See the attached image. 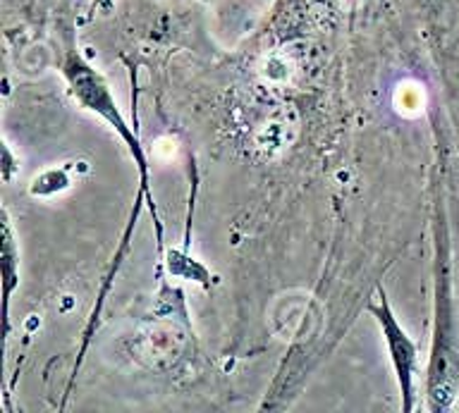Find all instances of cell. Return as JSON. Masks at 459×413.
Here are the masks:
<instances>
[{"mask_svg":"<svg viewBox=\"0 0 459 413\" xmlns=\"http://www.w3.org/2000/svg\"><path fill=\"white\" fill-rule=\"evenodd\" d=\"M452 249L443 201L433 218V342H430L426 397L430 411L452 407L459 392V323L452 287Z\"/></svg>","mask_w":459,"mask_h":413,"instance_id":"6da1fadb","label":"cell"},{"mask_svg":"<svg viewBox=\"0 0 459 413\" xmlns=\"http://www.w3.org/2000/svg\"><path fill=\"white\" fill-rule=\"evenodd\" d=\"M63 74L67 86H70L72 99L77 100L82 108L99 115L103 122H108V125L117 132V136H120L122 142H125L129 156L134 158V163L139 165V172H142V192L146 194L151 213H153V218L158 220L156 206H153V196H151L149 192V160H146V153H143V146L142 142H139L136 132L129 127L127 122H125V117L120 115V110H117V103H115L113 93L108 89L106 79L100 77L99 72L93 70L91 65L86 63L84 57L79 56L74 48H70L65 53Z\"/></svg>","mask_w":459,"mask_h":413,"instance_id":"7a4b0ae2","label":"cell"},{"mask_svg":"<svg viewBox=\"0 0 459 413\" xmlns=\"http://www.w3.org/2000/svg\"><path fill=\"white\" fill-rule=\"evenodd\" d=\"M366 311L373 315V321L378 325L380 335L385 340L387 357L393 364L397 387H400L402 397V411H414V397H416V373H419V347L407 330L402 328L397 315H394L387 294L383 287L376 289V297L366 306Z\"/></svg>","mask_w":459,"mask_h":413,"instance_id":"3957f363","label":"cell"},{"mask_svg":"<svg viewBox=\"0 0 459 413\" xmlns=\"http://www.w3.org/2000/svg\"><path fill=\"white\" fill-rule=\"evenodd\" d=\"M3 275H5V330H7V306H10V297L17 285V249H14L13 229H10V220L3 222Z\"/></svg>","mask_w":459,"mask_h":413,"instance_id":"277c9868","label":"cell"}]
</instances>
